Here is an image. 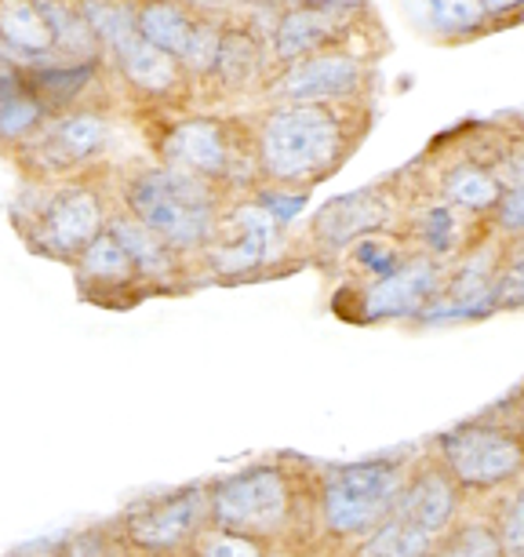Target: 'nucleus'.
<instances>
[{
  "instance_id": "1",
  "label": "nucleus",
  "mask_w": 524,
  "mask_h": 557,
  "mask_svg": "<svg viewBox=\"0 0 524 557\" xmlns=\"http://www.w3.org/2000/svg\"><path fill=\"white\" fill-rule=\"evenodd\" d=\"M342 157V121L324 102H291L262 124L259 161L277 183L324 178Z\"/></svg>"
},
{
  "instance_id": "2",
  "label": "nucleus",
  "mask_w": 524,
  "mask_h": 557,
  "mask_svg": "<svg viewBox=\"0 0 524 557\" xmlns=\"http://www.w3.org/2000/svg\"><path fill=\"white\" fill-rule=\"evenodd\" d=\"M132 215L167 248H197L215 234V201L204 178L179 168L142 172L128 186Z\"/></svg>"
},
{
  "instance_id": "3",
  "label": "nucleus",
  "mask_w": 524,
  "mask_h": 557,
  "mask_svg": "<svg viewBox=\"0 0 524 557\" xmlns=\"http://www.w3.org/2000/svg\"><path fill=\"white\" fill-rule=\"evenodd\" d=\"M397 470L379 462H361V467L332 470L324 485V513L335 532H369L375 529L397 503Z\"/></svg>"
},
{
  "instance_id": "4",
  "label": "nucleus",
  "mask_w": 524,
  "mask_h": 557,
  "mask_svg": "<svg viewBox=\"0 0 524 557\" xmlns=\"http://www.w3.org/2000/svg\"><path fill=\"white\" fill-rule=\"evenodd\" d=\"M215 521L226 532H274L288 513V488L277 470L251 467L245 474L229 478L212 496Z\"/></svg>"
},
{
  "instance_id": "5",
  "label": "nucleus",
  "mask_w": 524,
  "mask_h": 557,
  "mask_svg": "<svg viewBox=\"0 0 524 557\" xmlns=\"http://www.w3.org/2000/svg\"><path fill=\"white\" fill-rule=\"evenodd\" d=\"M445 459L452 474L470 488H491L517 474L521 467V445L502 430H491L485 423H466L445 434L441 441Z\"/></svg>"
},
{
  "instance_id": "6",
  "label": "nucleus",
  "mask_w": 524,
  "mask_h": 557,
  "mask_svg": "<svg viewBox=\"0 0 524 557\" xmlns=\"http://www.w3.org/2000/svg\"><path fill=\"white\" fill-rule=\"evenodd\" d=\"M364 84V66L342 51H317L313 59H302L285 77L274 84V96L291 102H324L353 96Z\"/></svg>"
},
{
  "instance_id": "7",
  "label": "nucleus",
  "mask_w": 524,
  "mask_h": 557,
  "mask_svg": "<svg viewBox=\"0 0 524 557\" xmlns=\"http://www.w3.org/2000/svg\"><path fill=\"white\" fill-rule=\"evenodd\" d=\"M102 234V205L91 190H62L51 197V205L40 215L37 237H45V248L55 256L84 251Z\"/></svg>"
},
{
  "instance_id": "8",
  "label": "nucleus",
  "mask_w": 524,
  "mask_h": 557,
  "mask_svg": "<svg viewBox=\"0 0 524 557\" xmlns=\"http://www.w3.org/2000/svg\"><path fill=\"white\" fill-rule=\"evenodd\" d=\"M167 161L197 178H223L234 168V150L215 121H186L167 135Z\"/></svg>"
},
{
  "instance_id": "9",
  "label": "nucleus",
  "mask_w": 524,
  "mask_h": 557,
  "mask_svg": "<svg viewBox=\"0 0 524 557\" xmlns=\"http://www.w3.org/2000/svg\"><path fill=\"white\" fill-rule=\"evenodd\" d=\"M201 518H204L201 492L167 496L161 503L142 507L139 518L132 521V540L146 546V550H167V546H179L186 535H194Z\"/></svg>"
},
{
  "instance_id": "10",
  "label": "nucleus",
  "mask_w": 524,
  "mask_h": 557,
  "mask_svg": "<svg viewBox=\"0 0 524 557\" xmlns=\"http://www.w3.org/2000/svg\"><path fill=\"white\" fill-rule=\"evenodd\" d=\"M437 288V270L434 262L415 259V262H401L394 273L369 292L364 299V313L369 318H404V313H415L423 302L434 296Z\"/></svg>"
},
{
  "instance_id": "11",
  "label": "nucleus",
  "mask_w": 524,
  "mask_h": 557,
  "mask_svg": "<svg viewBox=\"0 0 524 557\" xmlns=\"http://www.w3.org/2000/svg\"><path fill=\"white\" fill-rule=\"evenodd\" d=\"M346 12L342 4H302L296 12H288L277 26V55L280 59H299L310 51H321L332 45L335 37L346 29Z\"/></svg>"
},
{
  "instance_id": "12",
  "label": "nucleus",
  "mask_w": 524,
  "mask_h": 557,
  "mask_svg": "<svg viewBox=\"0 0 524 557\" xmlns=\"http://www.w3.org/2000/svg\"><path fill=\"white\" fill-rule=\"evenodd\" d=\"M386 215H390V205H386L375 190H361V194L332 201L317 215L313 230L321 234V240H328V245L339 248L361 234H375V230L386 223Z\"/></svg>"
},
{
  "instance_id": "13",
  "label": "nucleus",
  "mask_w": 524,
  "mask_h": 557,
  "mask_svg": "<svg viewBox=\"0 0 524 557\" xmlns=\"http://www.w3.org/2000/svg\"><path fill=\"white\" fill-rule=\"evenodd\" d=\"M274 219L262 212L259 205L240 208L234 215V240H226L223 248H215V270L219 273H245L251 267H259L262 256H266L270 240H274Z\"/></svg>"
},
{
  "instance_id": "14",
  "label": "nucleus",
  "mask_w": 524,
  "mask_h": 557,
  "mask_svg": "<svg viewBox=\"0 0 524 557\" xmlns=\"http://www.w3.org/2000/svg\"><path fill=\"white\" fill-rule=\"evenodd\" d=\"M113 51H117V62L124 70V77L132 81V88L153 91V96H167V91L179 88V77H183L179 59H172L167 51L153 48L150 40H142L139 34L132 40H124V45Z\"/></svg>"
},
{
  "instance_id": "15",
  "label": "nucleus",
  "mask_w": 524,
  "mask_h": 557,
  "mask_svg": "<svg viewBox=\"0 0 524 557\" xmlns=\"http://www.w3.org/2000/svg\"><path fill=\"white\" fill-rule=\"evenodd\" d=\"M452 510H456V492L441 474H423L408 488V496L401 503L404 521H412L426 535L441 532L448 518H452Z\"/></svg>"
},
{
  "instance_id": "16",
  "label": "nucleus",
  "mask_w": 524,
  "mask_h": 557,
  "mask_svg": "<svg viewBox=\"0 0 524 557\" xmlns=\"http://www.w3.org/2000/svg\"><path fill=\"white\" fill-rule=\"evenodd\" d=\"M135 29L142 40H150L153 48L167 51L172 59H179L186 51V40L194 34V18L183 12L175 0H153L135 15Z\"/></svg>"
},
{
  "instance_id": "17",
  "label": "nucleus",
  "mask_w": 524,
  "mask_h": 557,
  "mask_svg": "<svg viewBox=\"0 0 524 557\" xmlns=\"http://www.w3.org/2000/svg\"><path fill=\"white\" fill-rule=\"evenodd\" d=\"M0 40L18 51H51V29L37 0H0Z\"/></svg>"
},
{
  "instance_id": "18",
  "label": "nucleus",
  "mask_w": 524,
  "mask_h": 557,
  "mask_svg": "<svg viewBox=\"0 0 524 557\" xmlns=\"http://www.w3.org/2000/svg\"><path fill=\"white\" fill-rule=\"evenodd\" d=\"M107 234H113V240L124 248V256L132 259L135 270L150 273V277H161V273L172 270V248H167L153 230H146L139 219H128V215L113 219Z\"/></svg>"
},
{
  "instance_id": "19",
  "label": "nucleus",
  "mask_w": 524,
  "mask_h": 557,
  "mask_svg": "<svg viewBox=\"0 0 524 557\" xmlns=\"http://www.w3.org/2000/svg\"><path fill=\"white\" fill-rule=\"evenodd\" d=\"M110 135V124L99 117V113H73V117H62L55 128L48 132V150L59 161H84L96 150H102Z\"/></svg>"
},
{
  "instance_id": "20",
  "label": "nucleus",
  "mask_w": 524,
  "mask_h": 557,
  "mask_svg": "<svg viewBox=\"0 0 524 557\" xmlns=\"http://www.w3.org/2000/svg\"><path fill=\"white\" fill-rule=\"evenodd\" d=\"M502 194L496 172L481 164H459L445 175V197L452 208H466V212H485V208H496Z\"/></svg>"
},
{
  "instance_id": "21",
  "label": "nucleus",
  "mask_w": 524,
  "mask_h": 557,
  "mask_svg": "<svg viewBox=\"0 0 524 557\" xmlns=\"http://www.w3.org/2000/svg\"><path fill=\"white\" fill-rule=\"evenodd\" d=\"M40 12L48 18L51 48H59L62 55L91 59L99 51V37L91 34V26L84 23L80 12H70V8L59 4V0H40Z\"/></svg>"
},
{
  "instance_id": "22",
  "label": "nucleus",
  "mask_w": 524,
  "mask_h": 557,
  "mask_svg": "<svg viewBox=\"0 0 524 557\" xmlns=\"http://www.w3.org/2000/svg\"><path fill=\"white\" fill-rule=\"evenodd\" d=\"M80 15L91 26V34L99 37V45L121 48L124 40L139 34L135 29V15L128 12L124 0H80Z\"/></svg>"
},
{
  "instance_id": "23",
  "label": "nucleus",
  "mask_w": 524,
  "mask_h": 557,
  "mask_svg": "<svg viewBox=\"0 0 524 557\" xmlns=\"http://www.w3.org/2000/svg\"><path fill=\"white\" fill-rule=\"evenodd\" d=\"M132 259L124 256V248L113 240V234H99L80 256V273L88 281H99V285H121V281L132 277Z\"/></svg>"
},
{
  "instance_id": "24",
  "label": "nucleus",
  "mask_w": 524,
  "mask_h": 557,
  "mask_svg": "<svg viewBox=\"0 0 524 557\" xmlns=\"http://www.w3.org/2000/svg\"><path fill=\"white\" fill-rule=\"evenodd\" d=\"M426 550H429V535L404 518L383 524L369 543V557H426Z\"/></svg>"
},
{
  "instance_id": "25",
  "label": "nucleus",
  "mask_w": 524,
  "mask_h": 557,
  "mask_svg": "<svg viewBox=\"0 0 524 557\" xmlns=\"http://www.w3.org/2000/svg\"><path fill=\"white\" fill-rule=\"evenodd\" d=\"M259 48L255 40L245 34H226L219 37V55H215V70L223 73L226 84H245L259 73Z\"/></svg>"
},
{
  "instance_id": "26",
  "label": "nucleus",
  "mask_w": 524,
  "mask_h": 557,
  "mask_svg": "<svg viewBox=\"0 0 524 557\" xmlns=\"http://www.w3.org/2000/svg\"><path fill=\"white\" fill-rule=\"evenodd\" d=\"M40 113H45L40 99L18 91V84L0 91V135H8V139H12V135L29 132V128H37Z\"/></svg>"
},
{
  "instance_id": "27",
  "label": "nucleus",
  "mask_w": 524,
  "mask_h": 557,
  "mask_svg": "<svg viewBox=\"0 0 524 557\" xmlns=\"http://www.w3.org/2000/svg\"><path fill=\"white\" fill-rule=\"evenodd\" d=\"M459 230H463V223H459L456 208L452 205H437V208H429V212H426L419 234H423V240L437 251V256H445V251H452L459 245Z\"/></svg>"
},
{
  "instance_id": "28",
  "label": "nucleus",
  "mask_w": 524,
  "mask_h": 557,
  "mask_svg": "<svg viewBox=\"0 0 524 557\" xmlns=\"http://www.w3.org/2000/svg\"><path fill=\"white\" fill-rule=\"evenodd\" d=\"M219 29L208 23H194V34L186 40V51L179 55V66L194 70V73H212L215 70V55H219Z\"/></svg>"
},
{
  "instance_id": "29",
  "label": "nucleus",
  "mask_w": 524,
  "mask_h": 557,
  "mask_svg": "<svg viewBox=\"0 0 524 557\" xmlns=\"http://www.w3.org/2000/svg\"><path fill=\"white\" fill-rule=\"evenodd\" d=\"M88 81H91V62H88V66L40 73V77H37V96L48 99V102H70Z\"/></svg>"
},
{
  "instance_id": "30",
  "label": "nucleus",
  "mask_w": 524,
  "mask_h": 557,
  "mask_svg": "<svg viewBox=\"0 0 524 557\" xmlns=\"http://www.w3.org/2000/svg\"><path fill=\"white\" fill-rule=\"evenodd\" d=\"M353 259H358L361 270L379 273V277L394 273L404 262L401 251H397V245H390L386 237H364V240H358V248H353Z\"/></svg>"
},
{
  "instance_id": "31",
  "label": "nucleus",
  "mask_w": 524,
  "mask_h": 557,
  "mask_svg": "<svg viewBox=\"0 0 524 557\" xmlns=\"http://www.w3.org/2000/svg\"><path fill=\"white\" fill-rule=\"evenodd\" d=\"M429 8H434L437 26L445 29H474L485 18V8L477 0H429Z\"/></svg>"
},
{
  "instance_id": "32",
  "label": "nucleus",
  "mask_w": 524,
  "mask_h": 557,
  "mask_svg": "<svg viewBox=\"0 0 524 557\" xmlns=\"http://www.w3.org/2000/svg\"><path fill=\"white\" fill-rule=\"evenodd\" d=\"M452 557H499V540L488 529H481V524H470Z\"/></svg>"
},
{
  "instance_id": "33",
  "label": "nucleus",
  "mask_w": 524,
  "mask_h": 557,
  "mask_svg": "<svg viewBox=\"0 0 524 557\" xmlns=\"http://www.w3.org/2000/svg\"><path fill=\"white\" fill-rule=\"evenodd\" d=\"M502 546L507 557H524V503L513 499L507 518H502Z\"/></svg>"
},
{
  "instance_id": "34",
  "label": "nucleus",
  "mask_w": 524,
  "mask_h": 557,
  "mask_svg": "<svg viewBox=\"0 0 524 557\" xmlns=\"http://www.w3.org/2000/svg\"><path fill=\"white\" fill-rule=\"evenodd\" d=\"M201 557H259V550L248 540H240V535L226 532V535H212V540H204Z\"/></svg>"
},
{
  "instance_id": "35",
  "label": "nucleus",
  "mask_w": 524,
  "mask_h": 557,
  "mask_svg": "<svg viewBox=\"0 0 524 557\" xmlns=\"http://www.w3.org/2000/svg\"><path fill=\"white\" fill-rule=\"evenodd\" d=\"M521 205H524V197H521V186H510L507 194H499V223L507 234H521Z\"/></svg>"
},
{
  "instance_id": "36",
  "label": "nucleus",
  "mask_w": 524,
  "mask_h": 557,
  "mask_svg": "<svg viewBox=\"0 0 524 557\" xmlns=\"http://www.w3.org/2000/svg\"><path fill=\"white\" fill-rule=\"evenodd\" d=\"M73 557H121V550L113 543L102 540V535H88V540H80V546L73 550Z\"/></svg>"
},
{
  "instance_id": "37",
  "label": "nucleus",
  "mask_w": 524,
  "mask_h": 557,
  "mask_svg": "<svg viewBox=\"0 0 524 557\" xmlns=\"http://www.w3.org/2000/svg\"><path fill=\"white\" fill-rule=\"evenodd\" d=\"M55 550H59V540H37V543L18 546L15 557H51Z\"/></svg>"
},
{
  "instance_id": "38",
  "label": "nucleus",
  "mask_w": 524,
  "mask_h": 557,
  "mask_svg": "<svg viewBox=\"0 0 524 557\" xmlns=\"http://www.w3.org/2000/svg\"><path fill=\"white\" fill-rule=\"evenodd\" d=\"M477 4L491 15H507V12H513V8H521V0H477Z\"/></svg>"
}]
</instances>
